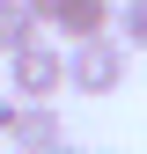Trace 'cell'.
<instances>
[{
  "label": "cell",
  "mask_w": 147,
  "mask_h": 154,
  "mask_svg": "<svg viewBox=\"0 0 147 154\" xmlns=\"http://www.w3.org/2000/svg\"><path fill=\"white\" fill-rule=\"evenodd\" d=\"M125 73H133V51L118 37H88V44H66V88L74 95H118Z\"/></svg>",
  "instance_id": "cell-1"
},
{
  "label": "cell",
  "mask_w": 147,
  "mask_h": 154,
  "mask_svg": "<svg viewBox=\"0 0 147 154\" xmlns=\"http://www.w3.org/2000/svg\"><path fill=\"white\" fill-rule=\"evenodd\" d=\"M110 29H118L125 51H147V0H118V22Z\"/></svg>",
  "instance_id": "cell-6"
},
{
  "label": "cell",
  "mask_w": 147,
  "mask_h": 154,
  "mask_svg": "<svg viewBox=\"0 0 147 154\" xmlns=\"http://www.w3.org/2000/svg\"><path fill=\"white\" fill-rule=\"evenodd\" d=\"M15 118H22V103H15V95H0V140L15 132Z\"/></svg>",
  "instance_id": "cell-7"
},
{
  "label": "cell",
  "mask_w": 147,
  "mask_h": 154,
  "mask_svg": "<svg viewBox=\"0 0 147 154\" xmlns=\"http://www.w3.org/2000/svg\"><path fill=\"white\" fill-rule=\"evenodd\" d=\"M59 88H66V51L52 44V37L8 51V95H15V103H52Z\"/></svg>",
  "instance_id": "cell-2"
},
{
  "label": "cell",
  "mask_w": 147,
  "mask_h": 154,
  "mask_svg": "<svg viewBox=\"0 0 147 154\" xmlns=\"http://www.w3.org/2000/svg\"><path fill=\"white\" fill-rule=\"evenodd\" d=\"M8 147H15V154H59V147H66V125H59V110H52V103H22V118H15Z\"/></svg>",
  "instance_id": "cell-4"
},
{
  "label": "cell",
  "mask_w": 147,
  "mask_h": 154,
  "mask_svg": "<svg viewBox=\"0 0 147 154\" xmlns=\"http://www.w3.org/2000/svg\"><path fill=\"white\" fill-rule=\"evenodd\" d=\"M37 37H44V22H37L30 0H0V59L22 51V44H37Z\"/></svg>",
  "instance_id": "cell-5"
},
{
  "label": "cell",
  "mask_w": 147,
  "mask_h": 154,
  "mask_svg": "<svg viewBox=\"0 0 147 154\" xmlns=\"http://www.w3.org/2000/svg\"><path fill=\"white\" fill-rule=\"evenodd\" d=\"M59 154H74V147H59Z\"/></svg>",
  "instance_id": "cell-9"
},
{
  "label": "cell",
  "mask_w": 147,
  "mask_h": 154,
  "mask_svg": "<svg viewBox=\"0 0 147 154\" xmlns=\"http://www.w3.org/2000/svg\"><path fill=\"white\" fill-rule=\"evenodd\" d=\"M30 8H37V22H44V15H52V0H30Z\"/></svg>",
  "instance_id": "cell-8"
},
{
  "label": "cell",
  "mask_w": 147,
  "mask_h": 154,
  "mask_svg": "<svg viewBox=\"0 0 147 154\" xmlns=\"http://www.w3.org/2000/svg\"><path fill=\"white\" fill-rule=\"evenodd\" d=\"M110 22H118V0H52V15H44V29H59L66 44L110 37Z\"/></svg>",
  "instance_id": "cell-3"
}]
</instances>
